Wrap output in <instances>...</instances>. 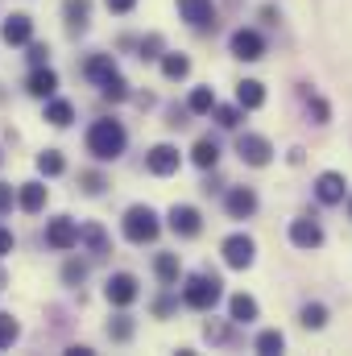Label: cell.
<instances>
[{
	"label": "cell",
	"mask_w": 352,
	"mask_h": 356,
	"mask_svg": "<svg viewBox=\"0 0 352 356\" xmlns=\"http://www.w3.org/2000/svg\"><path fill=\"white\" fill-rule=\"evenodd\" d=\"M125 145H129V133L120 120H95L88 129V149L95 162H116L125 154Z\"/></svg>",
	"instance_id": "cell-1"
},
{
	"label": "cell",
	"mask_w": 352,
	"mask_h": 356,
	"mask_svg": "<svg viewBox=\"0 0 352 356\" xmlns=\"http://www.w3.org/2000/svg\"><path fill=\"white\" fill-rule=\"evenodd\" d=\"M158 232H162V224H158V211H154V207L137 203V207L125 211V236H129L133 245H150Z\"/></svg>",
	"instance_id": "cell-2"
},
{
	"label": "cell",
	"mask_w": 352,
	"mask_h": 356,
	"mask_svg": "<svg viewBox=\"0 0 352 356\" xmlns=\"http://www.w3.org/2000/svg\"><path fill=\"white\" fill-rule=\"evenodd\" d=\"M182 302L195 307V311H211V307L220 302V277H216V273H195V277H186Z\"/></svg>",
	"instance_id": "cell-3"
},
{
	"label": "cell",
	"mask_w": 352,
	"mask_h": 356,
	"mask_svg": "<svg viewBox=\"0 0 352 356\" xmlns=\"http://www.w3.org/2000/svg\"><path fill=\"white\" fill-rule=\"evenodd\" d=\"M220 253H224L228 269H249V266H253V257H257V245H253V236H245V232H232V236L220 245Z\"/></svg>",
	"instance_id": "cell-4"
},
{
	"label": "cell",
	"mask_w": 352,
	"mask_h": 356,
	"mask_svg": "<svg viewBox=\"0 0 352 356\" xmlns=\"http://www.w3.org/2000/svg\"><path fill=\"white\" fill-rule=\"evenodd\" d=\"M46 245H50V249H58V253L75 249V245H79V224H75L71 216L50 220V224H46Z\"/></svg>",
	"instance_id": "cell-5"
},
{
	"label": "cell",
	"mask_w": 352,
	"mask_h": 356,
	"mask_svg": "<svg viewBox=\"0 0 352 356\" xmlns=\"http://www.w3.org/2000/svg\"><path fill=\"white\" fill-rule=\"evenodd\" d=\"M290 245L294 249H319L323 245V228H319V220H311V216H298V220H290Z\"/></svg>",
	"instance_id": "cell-6"
},
{
	"label": "cell",
	"mask_w": 352,
	"mask_h": 356,
	"mask_svg": "<svg viewBox=\"0 0 352 356\" xmlns=\"http://www.w3.org/2000/svg\"><path fill=\"white\" fill-rule=\"evenodd\" d=\"M237 154H241V162H249V166H269L273 145L265 141L262 133H245V137L237 141Z\"/></svg>",
	"instance_id": "cell-7"
},
{
	"label": "cell",
	"mask_w": 352,
	"mask_h": 356,
	"mask_svg": "<svg viewBox=\"0 0 352 356\" xmlns=\"http://www.w3.org/2000/svg\"><path fill=\"white\" fill-rule=\"evenodd\" d=\"M228 46H232V54L245 58V63H257V58L265 54V38L257 33V29H237Z\"/></svg>",
	"instance_id": "cell-8"
},
{
	"label": "cell",
	"mask_w": 352,
	"mask_h": 356,
	"mask_svg": "<svg viewBox=\"0 0 352 356\" xmlns=\"http://www.w3.org/2000/svg\"><path fill=\"white\" fill-rule=\"evenodd\" d=\"M178 17L195 29H207V25H216V4L211 0H178Z\"/></svg>",
	"instance_id": "cell-9"
},
{
	"label": "cell",
	"mask_w": 352,
	"mask_h": 356,
	"mask_svg": "<svg viewBox=\"0 0 352 356\" xmlns=\"http://www.w3.org/2000/svg\"><path fill=\"white\" fill-rule=\"evenodd\" d=\"M104 294H108L112 307H129V302L137 298V277H133V273H112L108 286H104Z\"/></svg>",
	"instance_id": "cell-10"
},
{
	"label": "cell",
	"mask_w": 352,
	"mask_h": 356,
	"mask_svg": "<svg viewBox=\"0 0 352 356\" xmlns=\"http://www.w3.org/2000/svg\"><path fill=\"white\" fill-rule=\"evenodd\" d=\"M224 207H228L232 220H249V216L257 211V191H253V186H237V191H228Z\"/></svg>",
	"instance_id": "cell-11"
},
{
	"label": "cell",
	"mask_w": 352,
	"mask_h": 356,
	"mask_svg": "<svg viewBox=\"0 0 352 356\" xmlns=\"http://www.w3.org/2000/svg\"><path fill=\"white\" fill-rule=\"evenodd\" d=\"M178 149L175 145H154L150 154H145V166H150V175H158V178H166V175H175L178 170Z\"/></svg>",
	"instance_id": "cell-12"
},
{
	"label": "cell",
	"mask_w": 352,
	"mask_h": 356,
	"mask_svg": "<svg viewBox=\"0 0 352 356\" xmlns=\"http://www.w3.org/2000/svg\"><path fill=\"white\" fill-rule=\"evenodd\" d=\"M344 175L340 170H323V175L315 178V195H319V203H344Z\"/></svg>",
	"instance_id": "cell-13"
},
{
	"label": "cell",
	"mask_w": 352,
	"mask_h": 356,
	"mask_svg": "<svg viewBox=\"0 0 352 356\" xmlns=\"http://www.w3.org/2000/svg\"><path fill=\"white\" fill-rule=\"evenodd\" d=\"M170 228H175V236H199V228H203V216L195 211V207H170Z\"/></svg>",
	"instance_id": "cell-14"
},
{
	"label": "cell",
	"mask_w": 352,
	"mask_h": 356,
	"mask_svg": "<svg viewBox=\"0 0 352 356\" xmlns=\"http://www.w3.org/2000/svg\"><path fill=\"white\" fill-rule=\"evenodd\" d=\"M29 38H33V21H29L25 13H17V17L4 21V42H8V46H25Z\"/></svg>",
	"instance_id": "cell-15"
},
{
	"label": "cell",
	"mask_w": 352,
	"mask_h": 356,
	"mask_svg": "<svg viewBox=\"0 0 352 356\" xmlns=\"http://www.w3.org/2000/svg\"><path fill=\"white\" fill-rule=\"evenodd\" d=\"M17 203H21V211H29V216L42 211V207H46V186H42V182H25L21 195H17Z\"/></svg>",
	"instance_id": "cell-16"
},
{
	"label": "cell",
	"mask_w": 352,
	"mask_h": 356,
	"mask_svg": "<svg viewBox=\"0 0 352 356\" xmlns=\"http://www.w3.org/2000/svg\"><path fill=\"white\" fill-rule=\"evenodd\" d=\"M228 311H232V323H253L257 319V298L253 294H232Z\"/></svg>",
	"instance_id": "cell-17"
},
{
	"label": "cell",
	"mask_w": 352,
	"mask_h": 356,
	"mask_svg": "<svg viewBox=\"0 0 352 356\" xmlns=\"http://www.w3.org/2000/svg\"><path fill=\"white\" fill-rule=\"evenodd\" d=\"M237 104H241V108H249V112H253V108H262V104H265V88L257 83V79H245V83L237 88Z\"/></svg>",
	"instance_id": "cell-18"
},
{
	"label": "cell",
	"mask_w": 352,
	"mask_h": 356,
	"mask_svg": "<svg viewBox=\"0 0 352 356\" xmlns=\"http://www.w3.org/2000/svg\"><path fill=\"white\" fill-rule=\"evenodd\" d=\"M54 88H58V75H54L50 67H38V71L29 75V91H33V95H50Z\"/></svg>",
	"instance_id": "cell-19"
},
{
	"label": "cell",
	"mask_w": 352,
	"mask_h": 356,
	"mask_svg": "<svg viewBox=\"0 0 352 356\" xmlns=\"http://www.w3.org/2000/svg\"><path fill=\"white\" fill-rule=\"evenodd\" d=\"M79 245H88L91 253H108V236H104L99 224H83L79 228Z\"/></svg>",
	"instance_id": "cell-20"
},
{
	"label": "cell",
	"mask_w": 352,
	"mask_h": 356,
	"mask_svg": "<svg viewBox=\"0 0 352 356\" xmlns=\"http://www.w3.org/2000/svg\"><path fill=\"white\" fill-rule=\"evenodd\" d=\"M186 108H191L195 116L216 112V91H211V88H195V91H191V99H186Z\"/></svg>",
	"instance_id": "cell-21"
},
{
	"label": "cell",
	"mask_w": 352,
	"mask_h": 356,
	"mask_svg": "<svg viewBox=\"0 0 352 356\" xmlns=\"http://www.w3.org/2000/svg\"><path fill=\"white\" fill-rule=\"evenodd\" d=\"M46 120H50V124H54V129H67V124H71V120H75V108H71V104H67V99H54V104H50V108H46Z\"/></svg>",
	"instance_id": "cell-22"
},
{
	"label": "cell",
	"mask_w": 352,
	"mask_h": 356,
	"mask_svg": "<svg viewBox=\"0 0 352 356\" xmlns=\"http://www.w3.org/2000/svg\"><path fill=\"white\" fill-rule=\"evenodd\" d=\"M191 158H195V166H199V170H211V166L220 162V145H216V141H199Z\"/></svg>",
	"instance_id": "cell-23"
},
{
	"label": "cell",
	"mask_w": 352,
	"mask_h": 356,
	"mask_svg": "<svg viewBox=\"0 0 352 356\" xmlns=\"http://www.w3.org/2000/svg\"><path fill=\"white\" fill-rule=\"evenodd\" d=\"M162 71H166V79H186L191 75V58L186 54H166L162 58Z\"/></svg>",
	"instance_id": "cell-24"
},
{
	"label": "cell",
	"mask_w": 352,
	"mask_h": 356,
	"mask_svg": "<svg viewBox=\"0 0 352 356\" xmlns=\"http://www.w3.org/2000/svg\"><path fill=\"white\" fill-rule=\"evenodd\" d=\"M38 170L46 178H54V175H63L67 170V162H63V154L58 149H46V154H38Z\"/></svg>",
	"instance_id": "cell-25"
},
{
	"label": "cell",
	"mask_w": 352,
	"mask_h": 356,
	"mask_svg": "<svg viewBox=\"0 0 352 356\" xmlns=\"http://www.w3.org/2000/svg\"><path fill=\"white\" fill-rule=\"evenodd\" d=\"M108 75H116V63L108 58V54H95L88 63V79H95V83H104Z\"/></svg>",
	"instance_id": "cell-26"
},
{
	"label": "cell",
	"mask_w": 352,
	"mask_h": 356,
	"mask_svg": "<svg viewBox=\"0 0 352 356\" xmlns=\"http://www.w3.org/2000/svg\"><path fill=\"white\" fill-rule=\"evenodd\" d=\"M99 91H104V99H116V104H120V99H129V83L120 79V71H116V75H108V79L99 83Z\"/></svg>",
	"instance_id": "cell-27"
},
{
	"label": "cell",
	"mask_w": 352,
	"mask_h": 356,
	"mask_svg": "<svg viewBox=\"0 0 352 356\" xmlns=\"http://www.w3.org/2000/svg\"><path fill=\"white\" fill-rule=\"evenodd\" d=\"M67 17H71V29H88L91 4L88 0H67Z\"/></svg>",
	"instance_id": "cell-28"
},
{
	"label": "cell",
	"mask_w": 352,
	"mask_h": 356,
	"mask_svg": "<svg viewBox=\"0 0 352 356\" xmlns=\"http://www.w3.org/2000/svg\"><path fill=\"white\" fill-rule=\"evenodd\" d=\"M154 269H158V277H162V282H166V286H170V282H178V257L175 253H162V257H158V261H154Z\"/></svg>",
	"instance_id": "cell-29"
},
{
	"label": "cell",
	"mask_w": 352,
	"mask_h": 356,
	"mask_svg": "<svg viewBox=\"0 0 352 356\" xmlns=\"http://www.w3.org/2000/svg\"><path fill=\"white\" fill-rule=\"evenodd\" d=\"M253 348H257V353H282V348H286V336L269 327V332H262V336H257V344H253Z\"/></svg>",
	"instance_id": "cell-30"
},
{
	"label": "cell",
	"mask_w": 352,
	"mask_h": 356,
	"mask_svg": "<svg viewBox=\"0 0 352 356\" xmlns=\"http://www.w3.org/2000/svg\"><path fill=\"white\" fill-rule=\"evenodd\" d=\"M323 323H328V307H319V302H307V307H303V327H315V332H319Z\"/></svg>",
	"instance_id": "cell-31"
},
{
	"label": "cell",
	"mask_w": 352,
	"mask_h": 356,
	"mask_svg": "<svg viewBox=\"0 0 352 356\" xmlns=\"http://www.w3.org/2000/svg\"><path fill=\"white\" fill-rule=\"evenodd\" d=\"M17 332H21V327H17V319L0 311V348H8V344L17 340Z\"/></svg>",
	"instance_id": "cell-32"
},
{
	"label": "cell",
	"mask_w": 352,
	"mask_h": 356,
	"mask_svg": "<svg viewBox=\"0 0 352 356\" xmlns=\"http://www.w3.org/2000/svg\"><path fill=\"white\" fill-rule=\"evenodd\" d=\"M216 120H220L224 129H237V124H241V108H216Z\"/></svg>",
	"instance_id": "cell-33"
},
{
	"label": "cell",
	"mask_w": 352,
	"mask_h": 356,
	"mask_svg": "<svg viewBox=\"0 0 352 356\" xmlns=\"http://www.w3.org/2000/svg\"><path fill=\"white\" fill-rule=\"evenodd\" d=\"M311 116H315V124H328V116H332V108L319 99V95H311Z\"/></svg>",
	"instance_id": "cell-34"
},
{
	"label": "cell",
	"mask_w": 352,
	"mask_h": 356,
	"mask_svg": "<svg viewBox=\"0 0 352 356\" xmlns=\"http://www.w3.org/2000/svg\"><path fill=\"white\" fill-rule=\"evenodd\" d=\"M63 277H67V282H83V277H88V266H83V261H67Z\"/></svg>",
	"instance_id": "cell-35"
},
{
	"label": "cell",
	"mask_w": 352,
	"mask_h": 356,
	"mask_svg": "<svg viewBox=\"0 0 352 356\" xmlns=\"http://www.w3.org/2000/svg\"><path fill=\"white\" fill-rule=\"evenodd\" d=\"M158 50H162V38H158V33H150V38L141 42V58H158Z\"/></svg>",
	"instance_id": "cell-36"
},
{
	"label": "cell",
	"mask_w": 352,
	"mask_h": 356,
	"mask_svg": "<svg viewBox=\"0 0 352 356\" xmlns=\"http://www.w3.org/2000/svg\"><path fill=\"white\" fill-rule=\"evenodd\" d=\"M108 332H112L116 340H129V336H133V323H129V319H116V323H112Z\"/></svg>",
	"instance_id": "cell-37"
},
{
	"label": "cell",
	"mask_w": 352,
	"mask_h": 356,
	"mask_svg": "<svg viewBox=\"0 0 352 356\" xmlns=\"http://www.w3.org/2000/svg\"><path fill=\"white\" fill-rule=\"evenodd\" d=\"M46 54H50L46 46H29V63H33V67H42V63H46Z\"/></svg>",
	"instance_id": "cell-38"
},
{
	"label": "cell",
	"mask_w": 352,
	"mask_h": 356,
	"mask_svg": "<svg viewBox=\"0 0 352 356\" xmlns=\"http://www.w3.org/2000/svg\"><path fill=\"white\" fill-rule=\"evenodd\" d=\"M8 207H13V186L0 182V211H8Z\"/></svg>",
	"instance_id": "cell-39"
},
{
	"label": "cell",
	"mask_w": 352,
	"mask_h": 356,
	"mask_svg": "<svg viewBox=\"0 0 352 356\" xmlns=\"http://www.w3.org/2000/svg\"><path fill=\"white\" fill-rule=\"evenodd\" d=\"M13 245H17V241H13V232H8V228H0V257H4V253H13Z\"/></svg>",
	"instance_id": "cell-40"
},
{
	"label": "cell",
	"mask_w": 352,
	"mask_h": 356,
	"mask_svg": "<svg viewBox=\"0 0 352 356\" xmlns=\"http://www.w3.org/2000/svg\"><path fill=\"white\" fill-rule=\"evenodd\" d=\"M133 4H137V0H108V8H112V13H129Z\"/></svg>",
	"instance_id": "cell-41"
},
{
	"label": "cell",
	"mask_w": 352,
	"mask_h": 356,
	"mask_svg": "<svg viewBox=\"0 0 352 356\" xmlns=\"http://www.w3.org/2000/svg\"><path fill=\"white\" fill-rule=\"evenodd\" d=\"M83 182H88V191H91V195H95V191L104 186V178H99V175H88V178H83Z\"/></svg>",
	"instance_id": "cell-42"
},
{
	"label": "cell",
	"mask_w": 352,
	"mask_h": 356,
	"mask_svg": "<svg viewBox=\"0 0 352 356\" xmlns=\"http://www.w3.org/2000/svg\"><path fill=\"white\" fill-rule=\"evenodd\" d=\"M349 220H352V195H349Z\"/></svg>",
	"instance_id": "cell-43"
},
{
	"label": "cell",
	"mask_w": 352,
	"mask_h": 356,
	"mask_svg": "<svg viewBox=\"0 0 352 356\" xmlns=\"http://www.w3.org/2000/svg\"><path fill=\"white\" fill-rule=\"evenodd\" d=\"M0 162H4V158H0Z\"/></svg>",
	"instance_id": "cell-44"
}]
</instances>
